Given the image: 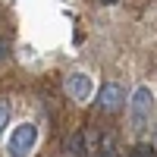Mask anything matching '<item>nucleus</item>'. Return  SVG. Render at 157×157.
Returning <instances> with one entry per match:
<instances>
[{"label": "nucleus", "instance_id": "1", "mask_svg": "<svg viewBox=\"0 0 157 157\" xmlns=\"http://www.w3.org/2000/svg\"><path fill=\"white\" fill-rule=\"evenodd\" d=\"M154 116V91L148 85H138L129 94V123L132 129H148Z\"/></svg>", "mask_w": 157, "mask_h": 157}, {"label": "nucleus", "instance_id": "2", "mask_svg": "<svg viewBox=\"0 0 157 157\" xmlns=\"http://www.w3.org/2000/svg\"><path fill=\"white\" fill-rule=\"evenodd\" d=\"M35 145H38V126L35 123H22V126L13 129V135L6 141V154L10 157H29Z\"/></svg>", "mask_w": 157, "mask_h": 157}, {"label": "nucleus", "instance_id": "3", "mask_svg": "<svg viewBox=\"0 0 157 157\" xmlns=\"http://www.w3.org/2000/svg\"><path fill=\"white\" fill-rule=\"evenodd\" d=\"M63 91H66L69 101H88L91 94H94V85H91V75L82 72V69H72L66 78H63Z\"/></svg>", "mask_w": 157, "mask_h": 157}, {"label": "nucleus", "instance_id": "4", "mask_svg": "<svg viewBox=\"0 0 157 157\" xmlns=\"http://www.w3.org/2000/svg\"><path fill=\"white\" fill-rule=\"evenodd\" d=\"M98 107L104 113H116L120 107H126V88L116 85V82H107L98 88Z\"/></svg>", "mask_w": 157, "mask_h": 157}, {"label": "nucleus", "instance_id": "5", "mask_svg": "<svg viewBox=\"0 0 157 157\" xmlns=\"http://www.w3.org/2000/svg\"><path fill=\"white\" fill-rule=\"evenodd\" d=\"M10 126V101H3L0 98V132Z\"/></svg>", "mask_w": 157, "mask_h": 157}, {"label": "nucleus", "instance_id": "6", "mask_svg": "<svg viewBox=\"0 0 157 157\" xmlns=\"http://www.w3.org/2000/svg\"><path fill=\"white\" fill-rule=\"evenodd\" d=\"M132 157H157V154H154V151H151L148 145H138V148L132 151Z\"/></svg>", "mask_w": 157, "mask_h": 157}, {"label": "nucleus", "instance_id": "7", "mask_svg": "<svg viewBox=\"0 0 157 157\" xmlns=\"http://www.w3.org/2000/svg\"><path fill=\"white\" fill-rule=\"evenodd\" d=\"M98 3H104V6H113V3H120V0H98Z\"/></svg>", "mask_w": 157, "mask_h": 157}, {"label": "nucleus", "instance_id": "8", "mask_svg": "<svg viewBox=\"0 0 157 157\" xmlns=\"http://www.w3.org/2000/svg\"><path fill=\"white\" fill-rule=\"evenodd\" d=\"M3 54H6V44H0V57H3Z\"/></svg>", "mask_w": 157, "mask_h": 157}, {"label": "nucleus", "instance_id": "9", "mask_svg": "<svg viewBox=\"0 0 157 157\" xmlns=\"http://www.w3.org/2000/svg\"><path fill=\"white\" fill-rule=\"evenodd\" d=\"M154 151H157V129H154Z\"/></svg>", "mask_w": 157, "mask_h": 157}, {"label": "nucleus", "instance_id": "10", "mask_svg": "<svg viewBox=\"0 0 157 157\" xmlns=\"http://www.w3.org/2000/svg\"><path fill=\"white\" fill-rule=\"evenodd\" d=\"M101 157H113V154H101Z\"/></svg>", "mask_w": 157, "mask_h": 157}]
</instances>
